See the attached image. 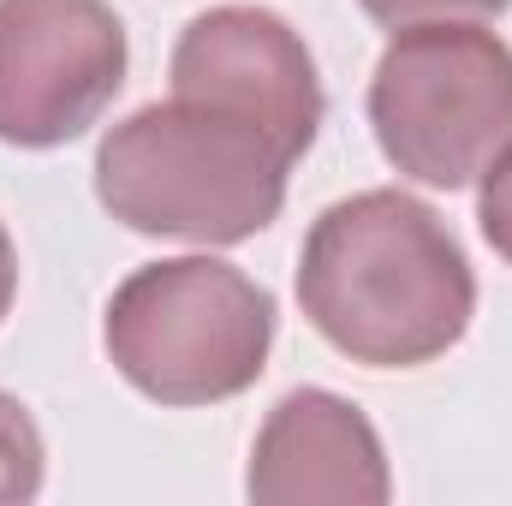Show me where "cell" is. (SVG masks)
<instances>
[{
	"label": "cell",
	"mask_w": 512,
	"mask_h": 506,
	"mask_svg": "<svg viewBox=\"0 0 512 506\" xmlns=\"http://www.w3.org/2000/svg\"><path fill=\"white\" fill-rule=\"evenodd\" d=\"M310 328L370 370H411L465 340L477 280L447 221L405 191H358L310 227L298 256Z\"/></svg>",
	"instance_id": "1"
},
{
	"label": "cell",
	"mask_w": 512,
	"mask_h": 506,
	"mask_svg": "<svg viewBox=\"0 0 512 506\" xmlns=\"http://www.w3.org/2000/svg\"><path fill=\"white\" fill-rule=\"evenodd\" d=\"M370 126L429 191L477 185L512 149V48L483 24H405L376 60Z\"/></svg>",
	"instance_id": "4"
},
{
	"label": "cell",
	"mask_w": 512,
	"mask_h": 506,
	"mask_svg": "<svg viewBox=\"0 0 512 506\" xmlns=\"http://www.w3.org/2000/svg\"><path fill=\"white\" fill-rule=\"evenodd\" d=\"M286 155L197 102H155L102 137L96 197L143 239L239 245L256 239L286 203Z\"/></svg>",
	"instance_id": "2"
},
{
	"label": "cell",
	"mask_w": 512,
	"mask_h": 506,
	"mask_svg": "<svg viewBox=\"0 0 512 506\" xmlns=\"http://www.w3.org/2000/svg\"><path fill=\"white\" fill-rule=\"evenodd\" d=\"M376 24L405 30V24H477V18H501L512 0H358Z\"/></svg>",
	"instance_id": "9"
},
{
	"label": "cell",
	"mask_w": 512,
	"mask_h": 506,
	"mask_svg": "<svg viewBox=\"0 0 512 506\" xmlns=\"http://www.w3.org/2000/svg\"><path fill=\"white\" fill-rule=\"evenodd\" d=\"M12 292H18V251H12V239H6V227H0V322H6V310H12Z\"/></svg>",
	"instance_id": "11"
},
{
	"label": "cell",
	"mask_w": 512,
	"mask_h": 506,
	"mask_svg": "<svg viewBox=\"0 0 512 506\" xmlns=\"http://www.w3.org/2000/svg\"><path fill=\"white\" fill-rule=\"evenodd\" d=\"M173 96L262 131L298 161L322 126V78L304 36L262 6H215L173 48Z\"/></svg>",
	"instance_id": "6"
},
{
	"label": "cell",
	"mask_w": 512,
	"mask_h": 506,
	"mask_svg": "<svg viewBox=\"0 0 512 506\" xmlns=\"http://www.w3.org/2000/svg\"><path fill=\"white\" fill-rule=\"evenodd\" d=\"M126 84V24L102 0H0V143L54 149Z\"/></svg>",
	"instance_id": "5"
},
{
	"label": "cell",
	"mask_w": 512,
	"mask_h": 506,
	"mask_svg": "<svg viewBox=\"0 0 512 506\" xmlns=\"http://www.w3.org/2000/svg\"><path fill=\"white\" fill-rule=\"evenodd\" d=\"M477 221H483V239L512 262V149L483 173V203H477Z\"/></svg>",
	"instance_id": "10"
},
{
	"label": "cell",
	"mask_w": 512,
	"mask_h": 506,
	"mask_svg": "<svg viewBox=\"0 0 512 506\" xmlns=\"http://www.w3.org/2000/svg\"><path fill=\"white\" fill-rule=\"evenodd\" d=\"M42 429L30 423V411L0 393V506L12 501H36L42 489Z\"/></svg>",
	"instance_id": "8"
},
{
	"label": "cell",
	"mask_w": 512,
	"mask_h": 506,
	"mask_svg": "<svg viewBox=\"0 0 512 506\" xmlns=\"http://www.w3.org/2000/svg\"><path fill=\"white\" fill-rule=\"evenodd\" d=\"M102 346L155 405H215L245 393L274 346V298L245 268L173 256L137 268L108 298Z\"/></svg>",
	"instance_id": "3"
},
{
	"label": "cell",
	"mask_w": 512,
	"mask_h": 506,
	"mask_svg": "<svg viewBox=\"0 0 512 506\" xmlns=\"http://www.w3.org/2000/svg\"><path fill=\"white\" fill-rule=\"evenodd\" d=\"M245 489L262 506H382L393 495V477L382 435L352 399L298 387L268 411Z\"/></svg>",
	"instance_id": "7"
}]
</instances>
